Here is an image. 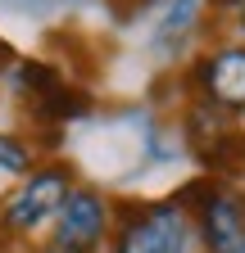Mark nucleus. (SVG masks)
Returning <instances> with one entry per match:
<instances>
[{
  "label": "nucleus",
  "mask_w": 245,
  "mask_h": 253,
  "mask_svg": "<svg viewBox=\"0 0 245 253\" xmlns=\"http://www.w3.org/2000/svg\"><path fill=\"white\" fill-rule=\"evenodd\" d=\"M177 204L195 208V226H200V240L209 253H245V195L195 181L182 190Z\"/></svg>",
  "instance_id": "1"
},
{
  "label": "nucleus",
  "mask_w": 245,
  "mask_h": 253,
  "mask_svg": "<svg viewBox=\"0 0 245 253\" xmlns=\"http://www.w3.org/2000/svg\"><path fill=\"white\" fill-rule=\"evenodd\" d=\"M186 208L177 199H159L145 208H127L114 235V253H186Z\"/></svg>",
  "instance_id": "2"
},
{
  "label": "nucleus",
  "mask_w": 245,
  "mask_h": 253,
  "mask_svg": "<svg viewBox=\"0 0 245 253\" xmlns=\"http://www.w3.org/2000/svg\"><path fill=\"white\" fill-rule=\"evenodd\" d=\"M68 190H73V172H68V168H37V172L5 199V208H0L5 231H14V235L37 231L46 217L59 212V204L68 199Z\"/></svg>",
  "instance_id": "3"
},
{
  "label": "nucleus",
  "mask_w": 245,
  "mask_h": 253,
  "mask_svg": "<svg viewBox=\"0 0 245 253\" xmlns=\"http://www.w3.org/2000/svg\"><path fill=\"white\" fill-rule=\"evenodd\" d=\"M105 226H109V204L96 190H68V199L59 204V249L91 253L105 240Z\"/></svg>",
  "instance_id": "4"
},
{
  "label": "nucleus",
  "mask_w": 245,
  "mask_h": 253,
  "mask_svg": "<svg viewBox=\"0 0 245 253\" xmlns=\"http://www.w3.org/2000/svg\"><path fill=\"white\" fill-rule=\"evenodd\" d=\"M195 82L213 109H245V45H223L204 54Z\"/></svg>",
  "instance_id": "5"
},
{
  "label": "nucleus",
  "mask_w": 245,
  "mask_h": 253,
  "mask_svg": "<svg viewBox=\"0 0 245 253\" xmlns=\"http://www.w3.org/2000/svg\"><path fill=\"white\" fill-rule=\"evenodd\" d=\"M86 113H91V95L77 86H55L50 95L32 100V118H41V122H73Z\"/></svg>",
  "instance_id": "6"
},
{
  "label": "nucleus",
  "mask_w": 245,
  "mask_h": 253,
  "mask_svg": "<svg viewBox=\"0 0 245 253\" xmlns=\"http://www.w3.org/2000/svg\"><path fill=\"white\" fill-rule=\"evenodd\" d=\"M9 82L18 95H32V100H41V95H50L55 86H64V77H59V68H50V63L41 59H23V63H9Z\"/></svg>",
  "instance_id": "7"
},
{
  "label": "nucleus",
  "mask_w": 245,
  "mask_h": 253,
  "mask_svg": "<svg viewBox=\"0 0 245 253\" xmlns=\"http://www.w3.org/2000/svg\"><path fill=\"white\" fill-rule=\"evenodd\" d=\"M200 5H204V0H173V5L164 9V18H159L155 45L164 50V45H173V41H182V37H186V32L195 27V18H200Z\"/></svg>",
  "instance_id": "8"
},
{
  "label": "nucleus",
  "mask_w": 245,
  "mask_h": 253,
  "mask_svg": "<svg viewBox=\"0 0 245 253\" xmlns=\"http://www.w3.org/2000/svg\"><path fill=\"white\" fill-rule=\"evenodd\" d=\"M32 168V149L18 136H0V172H27Z\"/></svg>",
  "instance_id": "9"
},
{
  "label": "nucleus",
  "mask_w": 245,
  "mask_h": 253,
  "mask_svg": "<svg viewBox=\"0 0 245 253\" xmlns=\"http://www.w3.org/2000/svg\"><path fill=\"white\" fill-rule=\"evenodd\" d=\"M9 63H14V50H9L5 41H0V68H9Z\"/></svg>",
  "instance_id": "10"
},
{
  "label": "nucleus",
  "mask_w": 245,
  "mask_h": 253,
  "mask_svg": "<svg viewBox=\"0 0 245 253\" xmlns=\"http://www.w3.org/2000/svg\"><path fill=\"white\" fill-rule=\"evenodd\" d=\"M245 0H213V9H241Z\"/></svg>",
  "instance_id": "11"
},
{
  "label": "nucleus",
  "mask_w": 245,
  "mask_h": 253,
  "mask_svg": "<svg viewBox=\"0 0 245 253\" xmlns=\"http://www.w3.org/2000/svg\"><path fill=\"white\" fill-rule=\"evenodd\" d=\"M41 253H68V249H59V244H50V249H41Z\"/></svg>",
  "instance_id": "12"
},
{
  "label": "nucleus",
  "mask_w": 245,
  "mask_h": 253,
  "mask_svg": "<svg viewBox=\"0 0 245 253\" xmlns=\"http://www.w3.org/2000/svg\"><path fill=\"white\" fill-rule=\"evenodd\" d=\"M236 14H241V32H245V5H241V9H236Z\"/></svg>",
  "instance_id": "13"
},
{
  "label": "nucleus",
  "mask_w": 245,
  "mask_h": 253,
  "mask_svg": "<svg viewBox=\"0 0 245 253\" xmlns=\"http://www.w3.org/2000/svg\"><path fill=\"white\" fill-rule=\"evenodd\" d=\"M136 5H145V0H136Z\"/></svg>",
  "instance_id": "14"
}]
</instances>
